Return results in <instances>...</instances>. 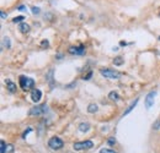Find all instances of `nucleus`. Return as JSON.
<instances>
[{"mask_svg":"<svg viewBox=\"0 0 160 153\" xmlns=\"http://www.w3.org/2000/svg\"><path fill=\"white\" fill-rule=\"evenodd\" d=\"M100 74L105 77V79H108V80H118L121 77V72L117 71V70H113V69H100Z\"/></svg>","mask_w":160,"mask_h":153,"instance_id":"obj_1","label":"nucleus"},{"mask_svg":"<svg viewBox=\"0 0 160 153\" xmlns=\"http://www.w3.org/2000/svg\"><path fill=\"white\" fill-rule=\"evenodd\" d=\"M19 83H20V87H21L24 91H29L30 88H32V87L34 86L33 79H31V77H26V76H20Z\"/></svg>","mask_w":160,"mask_h":153,"instance_id":"obj_2","label":"nucleus"},{"mask_svg":"<svg viewBox=\"0 0 160 153\" xmlns=\"http://www.w3.org/2000/svg\"><path fill=\"white\" fill-rule=\"evenodd\" d=\"M48 146L52 148V150H54V151H57V150H61L62 147L64 146V142L62 138H59L58 136H53L49 141H48Z\"/></svg>","mask_w":160,"mask_h":153,"instance_id":"obj_3","label":"nucleus"},{"mask_svg":"<svg viewBox=\"0 0 160 153\" xmlns=\"http://www.w3.org/2000/svg\"><path fill=\"white\" fill-rule=\"evenodd\" d=\"M94 147V142L93 141H83V142H75L73 148L75 151H83V150H90Z\"/></svg>","mask_w":160,"mask_h":153,"instance_id":"obj_4","label":"nucleus"},{"mask_svg":"<svg viewBox=\"0 0 160 153\" xmlns=\"http://www.w3.org/2000/svg\"><path fill=\"white\" fill-rule=\"evenodd\" d=\"M47 112V104H41V105H36L34 108H32L30 110V115H43Z\"/></svg>","mask_w":160,"mask_h":153,"instance_id":"obj_5","label":"nucleus"},{"mask_svg":"<svg viewBox=\"0 0 160 153\" xmlns=\"http://www.w3.org/2000/svg\"><path fill=\"white\" fill-rule=\"evenodd\" d=\"M155 96H157V92L155 91L149 92V93L147 94V97H145V108H147V109H150V108L153 107Z\"/></svg>","mask_w":160,"mask_h":153,"instance_id":"obj_6","label":"nucleus"},{"mask_svg":"<svg viewBox=\"0 0 160 153\" xmlns=\"http://www.w3.org/2000/svg\"><path fill=\"white\" fill-rule=\"evenodd\" d=\"M68 52L73 55H83L85 53V47L84 45H78V47H70Z\"/></svg>","mask_w":160,"mask_h":153,"instance_id":"obj_7","label":"nucleus"},{"mask_svg":"<svg viewBox=\"0 0 160 153\" xmlns=\"http://www.w3.org/2000/svg\"><path fill=\"white\" fill-rule=\"evenodd\" d=\"M41 98H42V92L39 91V90H33L31 92V99L33 103H38L39 100H41Z\"/></svg>","mask_w":160,"mask_h":153,"instance_id":"obj_8","label":"nucleus"},{"mask_svg":"<svg viewBox=\"0 0 160 153\" xmlns=\"http://www.w3.org/2000/svg\"><path fill=\"white\" fill-rule=\"evenodd\" d=\"M6 88H7V91L10 92V93H15L16 92V85L12 81L6 80Z\"/></svg>","mask_w":160,"mask_h":153,"instance_id":"obj_9","label":"nucleus"},{"mask_svg":"<svg viewBox=\"0 0 160 153\" xmlns=\"http://www.w3.org/2000/svg\"><path fill=\"white\" fill-rule=\"evenodd\" d=\"M19 30H20V32L21 33H29L30 32V30H31V27H30V25H27V23H25V22H22L20 26H19Z\"/></svg>","mask_w":160,"mask_h":153,"instance_id":"obj_10","label":"nucleus"},{"mask_svg":"<svg viewBox=\"0 0 160 153\" xmlns=\"http://www.w3.org/2000/svg\"><path fill=\"white\" fill-rule=\"evenodd\" d=\"M79 130H80L81 132H88V131L90 130V124H89V122H81V124L79 125Z\"/></svg>","mask_w":160,"mask_h":153,"instance_id":"obj_11","label":"nucleus"},{"mask_svg":"<svg viewBox=\"0 0 160 153\" xmlns=\"http://www.w3.org/2000/svg\"><path fill=\"white\" fill-rule=\"evenodd\" d=\"M138 102H139V99L137 98V99H135V100H134V102H133V103H132V104H130V105L128 107L127 109L125 110V113H123V117H125V115H127V114H129V113H130V112H132V110L134 109V107L137 105V103H138Z\"/></svg>","mask_w":160,"mask_h":153,"instance_id":"obj_12","label":"nucleus"},{"mask_svg":"<svg viewBox=\"0 0 160 153\" xmlns=\"http://www.w3.org/2000/svg\"><path fill=\"white\" fill-rule=\"evenodd\" d=\"M108 98H110L111 100H113V102H118V100H120V94L116 93V92H110Z\"/></svg>","mask_w":160,"mask_h":153,"instance_id":"obj_13","label":"nucleus"},{"mask_svg":"<svg viewBox=\"0 0 160 153\" xmlns=\"http://www.w3.org/2000/svg\"><path fill=\"white\" fill-rule=\"evenodd\" d=\"M98 110V108H97V105L94 104V103H91V104H89V107H88V112L90 113V114H94Z\"/></svg>","mask_w":160,"mask_h":153,"instance_id":"obj_14","label":"nucleus"},{"mask_svg":"<svg viewBox=\"0 0 160 153\" xmlns=\"http://www.w3.org/2000/svg\"><path fill=\"white\" fill-rule=\"evenodd\" d=\"M5 47H6L7 49L10 48V39H9L7 37H5V38L2 39V48H5Z\"/></svg>","mask_w":160,"mask_h":153,"instance_id":"obj_15","label":"nucleus"},{"mask_svg":"<svg viewBox=\"0 0 160 153\" xmlns=\"http://www.w3.org/2000/svg\"><path fill=\"white\" fill-rule=\"evenodd\" d=\"M113 64H115V65H117V66H120V65H122V64H123V59H122L121 57H117V58H115Z\"/></svg>","mask_w":160,"mask_h":153,"instance_id":"obj_16","label":"nucleus"},{"mask_svg":"<svg viewBox=\"0 0 160 153\" xmlns=\"http://www.w3.org/2000/svg\"><path fill=\"white\" fill-rule=\"evenodd\" d=\"M22 20H25L24 16H17V17H15V19L12 20V22H14V23H19V22H22Z\"/></svg>","mask_w":160,"mask_h":153,"instance_id":"obj_17","label":"nucleus"},{"mask_svg":"<svg viewBox=\"0 0 160 153\" xmlns=\"http://www.w3.org/2000/svg\"><path fill=\"white\" fill-rule=\"evenodd\" d=\"M100 153H117L116 151H113V150H110V148H102Z\"/></svg>","mask_w":160,"mask_h":153,"instance_id":"obj_18","label":"nucleus"},{"mask_svg":"<svg viewBox=\"0 0 160 153\" xmlns=\"http://www.w3.org/2000/svg\"><path fill=\"white\" fill-rule=\"evenodd\" d=\"M14 151V146L12 145H7L6 146V150H5V153H11Z\"/></svg>","mask_w":160,"mask_h":153,"instance_id":"obj_19","label":"nucleus"},{"mask_svg":"<svg viewBox=\"0 0 160 153\" xmlns=\"http://www.w3.org/2000/svg\"><path fill=\"white\" fill-rule=\"evenodd\" d=\"M39 12H41V9H39V7H36V6H33V7H32V14L38 15Z\"/></svg>","mask_w":160,"mask_h":153,"instance_id":"obj_20","label":"nucleus"},{"mask_svg":"<svg viewBox=\"0 0 160 153\" xmlns=\"http://www.w3.org/2000/svg\"><path fill=\"white\" fill-rule=\"evenodd\" d=\"M91 76H93V71H90V72H89L88 75H85L83 80H85V81H88V80H90V77H91Z\"/></svg>","mask_w":160,"mask_h":153,"instance_id":"obj_21","label":"nucleus"},{"mask_svg":"<svg viewBox=\"0 0 160 153\" xmlns=\"http://www.w3.org/2000/svg\"><path fill=\"white\" fill-rule=\"evenodd\" d=\"M31 131H32V129H31V127H29V129H27V130H26V131L24 132V135H22V137H24V138H26V136H27V134H29V132H31Z\"/></svg>","mask_w":160,"mask_h":153,"instance_id":"obj_22","label":"nucleus"},{"mask_svg":"<svg viewBox=\"0 0 160 153\" xmlns=\"http://www.w3.org/2000/svg\"><path fill=\"white\" fill-rule=\"evenodd\" d=\"M153 127H154L155 130H158V129H159V127H160V121H159V120H157V121H155V124L153 125Z\"/></svg>","mask_w":160,"mask_h":153,"instance_id":"obj_23","label":"nucleus"},{"mask_svg":"<svg viewBox=\"0 0 160 153\" xmlns=\"http://www.w3.org/2000/svg\"><path fill=\"white\" fill-rule=\"evenodd\" d=\"M115 143H116V140H115L113 137L108 138V145H115Z\"/></svg>","mask_w":160,"mask_h":153,"instance_id":"obj_24","label":"nucleus"},{"mask_svg":"<svg viewBox=\"0 0 160 153\" xmlns=\"http://www.w3.org/2000/svg\"><path fill=\"white\" fill-rule=\"evenodd\" d=\"M17 10H20V11H26V6H25V5H20V6L17 7Z\"/></svg>","mask_w":160,"mask_h":153,"instance_id":"obj_25","label":"nucleus"},{"mask_svg":"<svg viewBox=\"0 0 160 153\" xmlns=\"http://www.w3.org/2000/svg\"><path fill=\"white\" fill-rule=\"evenodd\" d=\"M41 44H42V47H48V42L47 40H43Z\"/></svg>","mask_w":160,"mask_h":153,"instance_id":"obj_26","label":"nucleus"},{"mask_svg":"<svg viewBox=\"0 0 160 153\" xmlns=\"http://www.w3.org/2000/svg\"><path fill=\"white\" fill-rule=\"evenodd\" d=\"M1 17H2V19H5V17H6V15H5L4 12H1Z\"/></svg>","mask_w":160,"mask_h":153,"instance_id":"obj_27","label":"nucleus"},{"mask_svg":"<svg viewBox=\"0 0 160 153\" xmlns=\"http://www.w3.org/2000/svg\"><path fill=\"white\" fill-rule=\"evenodd\" d=\"M159 16H160V14H159Z\"/></svg>","mask_w":160,"mask_h":153,"instance_id":"obj_28","label":"nucleus"}]
</instances>
